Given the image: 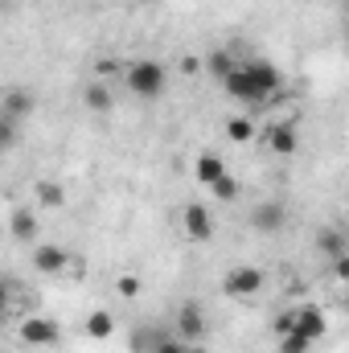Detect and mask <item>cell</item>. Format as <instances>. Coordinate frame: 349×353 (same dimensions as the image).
<instances>
[{
	"label": "cell",
	"instance_id": "25",
	"mask_svg": "<svg viewBox=\"0 0 349 353\" xmlns=\"http://www.w3.org/2000/svg\"><path fill=\"white\" fill-rule=\"evenodd\" d=\"M201 66H206V62H197V58H185V62H181V70H185V74H197Z\"/></svg>",
	"mask_w": 349,
	"mask_h": 353
},
{
	"label": "cell",
	"instance_id": "17",
	"mask_svg": "<svg viewBox=\"0 0 349 353\" xmlns=\"http://www.w3.org/2000/svg\"><path fill=\"white\" fill-rule=\"evenodd\" d=\"M226 140H230V144H251V140H255V123H251L247 115H230V119H226Z\"/></svg>",
	"mask_w": 349,
	"mask_h": 353
},
{
	"label": "cell",
	"instance_id": "4",
	"mask_svg": "<svg viewBox=\"0 0 349 353\" xmlns=\"http://www.w3.org/2000/svg\"><path fill=\"white\" fill-rule=\"evenodd\" d=\"M70 251H62L58 243H33V271L37 275H66L70 271Z\"/></svg>",
	"mask_w": 349,
	"mask_h": 353
},
{
	"label": "cell",
	"instance_id": "11",
	"mask_svg": "<svg viewBox=\"0 0 349 353\" xmlns=\"http://www.w3.org/2000/svg\"><path fill=\"white\" fill-rule=\"evenodd\" d=\"M193 176L214 189V185L226 176V161H222L218 152H197V157H193Z\"/></svg>",
	"mask_w": 349,
	"mask_h": 353
},
{
	"label": "cell",
	"instance_id": "3",
	"mask_svg": "<svg viewBox=\"0 0 349 353\" xmlns=\"http://www.w3.org/2000/svg\"><path fill=\"white\" fill-rule=\"evenodd\" d=\"M263 283H267V275H263L259 267H235V271H226L222 292L235 296V300H251V296L263 292Z\"/></svg>",
	"mask_w": 349,
	"mask_h": 353
},
{
	"label": "cell",
	"instance_id": "13",
	"mask_svg": "<svg viewBox=\"0 0 349 353\" xmlns=\"http://www.w3.org/2000/svg\"><path fill=\"white\" fill-rule=\"evenodd\" d=\"M8 230H12V239H21V243H37V218H33V210H12V218H8Z\"/></svg>",
	"mask_w": 349,
	"mask_h": 353
},
{
	"label": "cell",
	"instance_id": "23",
	"mask_svg": "<svg viewBox=\"0 0 349 353\" xmlns=\"http://www.w3.org/2000/svg\"><path fill=\"white\" fill-rule=\"evenodd\" d=\"M329 275L341 279V283H349V251L346 255H337V259H329Z\"/></svg>",
	"mask_w": 349,
	"mask_h": 353
},
{
	"label": "cell",
	"instance_id": "7",
	"mask_svg": "<svg viewBox=\"0 0 349 353\" xmlns=\"http://www.w3.org/2000/svg\"><path fill=\"white\" fill-rule=\"evenodd\" d=\"M292 325H296L304 337H312V341H321V337L329 333V321H325V312H321L317 304H300V308H292Z\"/></svg>",
	"mask_w": 349,
	"mask_h": 353
},
{
	"label": "cell",
	"instance_id": "9",
	"mask_svg": "<svg viewBox=\"0 0 349 353\" xmlns=\"http://www.w3.org/2000/svg\"><path fill=\"white\" fill-rule=\"evenodd\" d=\"M283 222H288V210H283L279 201H259V205L251 210V226L263 230V234H275Z\"/></svg>",
	"mask_w": 349,
	"mask_h": 353
},
{
	"label": "cell",
	"instance_id": "2",
	"mask_svg": "<svg viewBox=\"0 0 349 353\" xmlns=\"http://www.w3.org/2000/svg\"><path fill=\"white\" fill-rule=\"evenodd\" d=\"M123 83H128L132 94H140V99H161L165 87H169V74H165L161 62H152V58H136V62L123 70Z\"/></svg>",
	"mask_w": 349,
	"mask_h": 353
},
{
	"label": "cell",
	"instance_id": "15",
	"mask_svg": "<svg viewBox=\"0 0 349 353\" xmlns=\"http://www.w3.org/2000/svg\"><path fill=\"white\" fill-rule=\"evenodd\" d=\"M115 333V316L107 312V308H99V312H90L87 316V337L90 341H107Z\"/></svg>",
	"mask_w": 349,
	"mask_h": 353
},
{
	"label": "cell",
	"instance_id": "19",
	"mask_svg": "<svg viewBox=\"0 0 349 353\" xmlns=\"http://www.w3.org/2000/svg\"><path fill=\"white\" fill-rule=\"evenodd\" d=\"M321 255H329V259H337V255H346V234L341 230H321Z\"/></svg>",
	"mask_w": 349,
	"mask_h": 353
},
{
	"label": "cell",
	"instance_id": "10",
	"mask_svg": "<svg viewBox=\"0 0 349 353\" xmlns=\"http://www.w3.org/2000/svg\"><path fill=\"white\" fill-rule=\"evenodd\" d=\"M201 333H206L201 308L197 304H181V312H177V337L181 341H201Z\"/></svg>",
	"mask_w": 349,
	"mask_h": 353
},
{
	"label": "cell",
	"instance_id": "1",
	"mask_svg": "<svg viewBox=\"0 0 349 353\" xmlns=\"http://www.w3.org/2000/svg\"><path fill=\"white\" fill-rule=\"evenodd\" d=\"M279 87H283V74L275 66H267V62H247L222 83V90L230 99H239V103H267Z\"/></svg>",
	"mask_w": 349,
	"mask_h": 353
},
{
	"label": "cell",
	"instance_id": "18",
	"mask_svg": "<svg viewBox=\"0 0 349 353\" xmlns=\"http://www.w3.org/2000/svg\"><path fill=\"white\" fill-rule=\"evenodd\" d=\"M83 103H87L90 111H99V115H103V111H111V107H115V103H111V90L103 87V83H90V87L83 90Z\"/></svg>",
	"mask_w": 349,
	"mask_h": 353
},
{
	"label": "cell",
	"instance_id": "29",
	"mask_svg": "<svg viewBox=\"0 0 349 353\" xmlns=\"http://www.w3.org/2000/svg\"><path fill=\"white\" fill-rule=\"evenodd\" d=\"M341 4H346V8H349V0H341Z\"/></svg>",
	"mask_w": 349,
	"mask_h": 353
},
{
	"label": "cell",
	"instance_id": "16",
	"mask_svg": "<svg viewBox=\"0 0 349 353\" xmlns=\"http://www.w3.org/2000/svg\"><path fill=\"white\" fill-rule=\"evenodd\" d=\"M206 70H210V74H214L218 83H226V79H230V74L239 70V62L230 58V50H214V54L206 58Z\"/></svg>",
	"mask_w": 349,
	"mask_h": 353
},
{
	"label": "cell",
	"instance_id": "28",
	"mask_svg": "<svg viewBox=\"0 0 349 353\" xmlns=\"http://www.w3.org/2000/svg\"><path fill=\"white\" fill-rule=\"evenodd\" d=\"M346 41H349V17H346Z\"/></svg>",
	"mask_w": 349,
	"mask_h": 353
},
{
	"label": "cell",
	"instance_id": "21",
	"mask_svg": "<svg viewBox=\"0 0 349 353\" xmlns=\"http://www.w3.org/2000/svg\"><path fill=\"white\" fill-rule=\"evenodd\" d=\"M214 197H218V201H235V197H239V181L226 173L218 185H214Z\"/></svg>",
	"mask_w": 349,
	"mask_h": 353
},
{
	"label": "cell",
	"instance_id": "5",
	"mask_svg": "<svg viewBox=\"0 0 349 353\" xmlns=\"http://www.w3.org/2000/svg\"><path fill=\"white\" fill-rule=\"evenodd\" d=\"M21 337H25V345L50 350V345H58V325H54L50 316H25V325H21Z\"/></svg>",
	"mask_w": 349,
	"mask_h": 353
},
{
	"label": "cell",
	"instance_id": "8",
	"mask_svg": "<svg viewBox=\"0 0 349 353\" xmlns=\"http://www.w3.org/2000/svg\"><path fill=\"white\" fill-rule=\"evenodd\" d=\"M267 148H271L275 157H292V152L300 148L296 123H271V128H267Z\"/></svg>",
	"mask_w": 349,
	"mask_h": 353
},
{
	"label": "cell",
	"instance_id": "14",
	"mask_svg": "<svg viewBox=\"0 0 349 353\" xmlns=\"http://www.w3.org/2000/svg\"><path fill=\"white\" fill-rule=\"evenodd\" d=\"M33 193H37V201H41L46 210H62V205H66V189H62L58 181H50V176H41Z\"/></svg>",
	"mask_w": 349,
	"mask_h": 353
},
{
	"label": "cell",
	"instance_id": "22",
	"mask_svg": "<svg viewBox=\"0 0 349 353\" xmlns=\"http://www.w3.org/2000/svg\"><path fill=\"white\" fill-rule=\"evenodd\" d=\"M115 292L128 296V300H136V296H140V279H136V275H119V279H115Z\"/></svg>",
	"mask_w": 349,
	"mask_h": 353
},
{
	"label": "cell",
	"instance_id": "26",
	"mask_svg": "<svg viewBox=\"0 0 349 353\" xmlns=\"http://www.w3.org/2000/svg\"><path fill=\"white\" fill-rule=\"evenodd\" d=\"M185 353H206V350H201V345H189V350H185Z\"/></svg>",
	"mask_w": 349,
	"mask_h": 353
},
{
	"label": "cell",
	"instance_id": "27",
	"mask_svg": "<svg viewBox=\"0 0 349 353\" xmlns=\"http://www.w3.org/2000/svg\"><path fill=\"white\" fill-rule=\"evenodd\" d=\"M346 308H349V283H346Z\"/></svg>",
	"mask_w": 349,
	"mask_h": 353
},
{
	"label": "cell",
	"instance_id": "24",
	"mask_svg": "<svg viewBox=\"0 0 349 353\" xmlns=\"http://www.w3.org/2000/svg\"><path fill=\"white\" fill-rule=\"evenodd\" d=\"M185 350H189L185 341H173V337H161V341H157V350H152V353H185Z\"/></svg>",
	"mask_w": 349,
	"mask_h": 353
},
{
	"label": "cell",
	"instance_id": "12",
	"mask_svg": "<svg viewBox=\"0 0 349 353\" xmlns=\"http://www.w3.org/2000/svg\"><path fill=\"white\" fill-rule=\"evenodd\" d=\"M29 111H33V90H21V87L4 90V99H0V115L4 119H21Z\"/></svg>",
	"mask_w": 349,
	"mask_h": 353
},
{
	"label": "cell",
	"instance_id": "6",
	"mask_svg": "<svg viewBox=\"0 0 349 353\" xmlns=\"http://www.w3.org/2000/svg\"><path fill=\"white\" fill-rule=\"evenodd\" d=\"M181 222H185V234H189V239H197V243H210V239H214V218H210V210H206L201 201L185 205Z\"/></svg>",
	"mask_w": 349,
	"mask_h": 353
},
{
	"label": "cell",
	"instance_id": "20",
	"mask_svg": "<svg viewBox=\"0 0 349 353\" xmlns=\"http://www.w3.org/2000/svg\"><path fill=\"white\" fill-rule=\"evenodd\" d=\"M308 345H312V337H304L296 325L283 333V341H279V353H308Z\"/></svg>",
	"mask_w": 349,
	"mask_h": 353
}]
</instances>
